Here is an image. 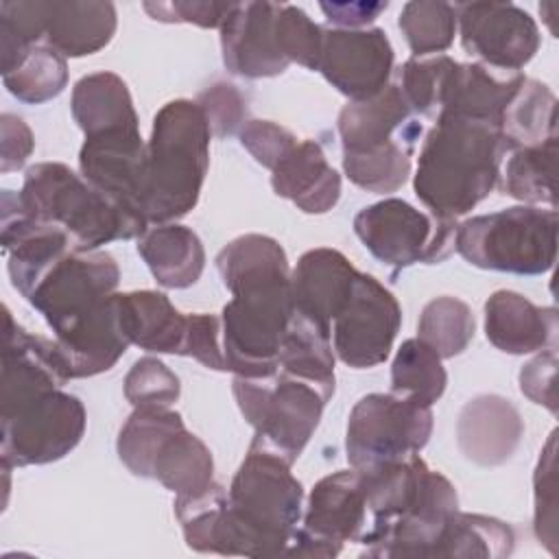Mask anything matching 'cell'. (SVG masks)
<instances>
[{
    "mask_svg": "<svg viewBox=\"0 0 559 559\" xmlns=\"http://www.w3.org/2000/svg\"><path fill=\"white\" fill-rule=\"evenodd\" d=\"M214 262L231 293L221 312L227 371L242 378L273 376L295 312L286 251L271 236L245 234L227 242Z\"/></svg>",
    "mask_w": 559,
    "mask_h": 559,
    "instance_id": "cell-1",
    "label": "cell"
},
{
    "mask_svg": "<svg viewBox=\"0 0 559 559\" xmlns=\"http://www.w3.org/2000/svg\"><path fill=\"white\" fill-rule=\"evenodd\" d=\"M118 280L109 253L70 249L26 295L52 328L72 378L109 371L129 347L114 306Z\"/></svg>",
    "mask_w": 559,
    "mask_h": 559,
    "instance_id": "cell-2",
    "label": "cell"
},
{
    "mask_svg": "<svg viewBox=\"0 0 559 559\" xmlns=\"http://www.w3.org/2000/svg\"><path fill=\"white\" fill-rule=\"evenodd\" d=\"M371 526L358 539L365 557H430L448 518L459 511L454 485L419 454L358 469Z\"/></svg>",
    "mask_w": 559,
    "mask_h": 559,
    "instance_id": "cell-3",
    "label": "cell"
},
{
    "mask_svg": "<svg viewBox=\"0 0 559 559\" xmlns=\"http://www.w3.org/2000/svg\"><path fill=\"white\" fill-rule=\"evenodd\" d=\"M304 504L301 483L273 450L251 441L223 513L212 533V550L240 557H286Z\"/></svg>",
    "mask_w": 559,
    "mask_h": 559,
    "instance_id": "cell-4",
    "label": "cell"
},
{
    "mask_svg": "<svg viewBox=\"0 0 559 559\" xmlns=\"http://www.w3.org/2000/svg\"><path fill=\"white\" fill-rule=\"evenodd\" d=\"M504 153L496 124L439 116L417 157L415 194L430 214L459 218L493 192Z\"/></svg>",
    "mask_w": 559,
    "mask_h": 559,
    "instance_id": "cell-5",
    "label": "cell"
},
{
    "mask_svg": "<svg viewBox=\"0 0 559 559\" xmlns=\"http://www.w3.org/2000/svg\"><path fill=\"white\" fill-rule=\"evenodd\" d=\"M210 138L207 120L194 100L177 98L155 114L144 177L148 223H175L197 205L210 166Z\"/></svg>",
    "mask_w": 559,
    "mask_h": 559,
    "instance_id": "cell-6",
    "label": "cell"
},
{
    "mask_svg": "<svg viewBox=\"0 0 559 559\" xmlns=\"http://www.w3.org/2000/svg\"><path fill=\"white\" fill-rule=\"evenodd\" d=\"M17 201L33 218L61 227L79 251H96L111 240L140 238L148 229L144 218L118 207L61 162L31 166Z\"/></svg>",
    "mask_w": 559,
    "mask_h": 559,
    "instance_id": "cell-7",
    "label": "cell"
},
{
    "mask_svg": "<svg viewBox=\"0 0 559 559\" xmlns=\"http://www.w3.org/2000/svg\"><path fill=\"white\" fill-rule=\"evenodd\" d=\"M454 249L474 266L513 275L548 273L557 258V210L513 205L456 225Z\"/></svg>",
    "mask_w": 559,
    "mask_h": 559,
    "instance_id": "cell-8",
    "label": "cell"
},
{
    "mask_svg": "<svg viewBox=\"0 0 559 559\" xmlns=\"http://www.w3.org/2000/svg\"><path fill=\"white\" fill-rule=\"evenodd\" d=\"M234 397L253 426V441L295 463L314 435L330 395L317 384L275 371L266 378H234Z\"/></svg>",
    "mask_w": 559,
    "mask_h": 559,
    "instance_id": "cell-9",
    "label": "cell"
},
{
    "mask_svg": "<svg viewBox=\"0 0 559 559\" xmlns=\"http://www.w3.org/2000/svg\"><path fill=\"white\" fill-rule=\"evenodd\" d=\"M2 463L44 465L70 454L85 432V406L61 386L0 400Z\"/></svg>",
    "mask_w": 559,
    "mask_h": 559,
    "instance_id": "cell-10",
    "label": "cell"
},
{
    "mask_svg": "<svg viewBox=\"0 0 559 559\" xmlns=\"http://www.w3.org/2000/svg\"><path fill=\"white\" fill-rule=\"evenodd\" d=\"M365 249L395 271L411 264H437L454 251L456 218L426 214L404 199H384L354 216Z\"/></svg>",
    "mask_w": 559,
    "mask_h": 559,
    "instance_id": "cell-11",
    "label": "cell"
},
{
    "mask_svg": "<svg viewBox=\"0 0 559 559\" xmlns=\"http://www.w3.org/2000/svg\"><path fill=\"white\" fill-rule=\"evenodd\" d=\"M432 411L393 393H369L349 413L345 450L349 467L367 469L419 454L432 435Z\"/></svg>",
    "mask_w": 559,
    "mask_h": 559,
    "instance_id": "cell-12",
    "label": "cell"
},
{
    "mask_svg": "<svg viewBox=\"0 0 559 559\" xmlns=\"http://www.w3.org/2000/svg\"><path fill=\"white\" fill-rule=\"evenodd\" d=\"M400 323L402 308L393 293L358 271L347 304L332 321V349L347 367H376L386 360Z\"/></svg>",
    "mask_w": 559,
    "mask_h": 559,
    "instance_id": "cell-13",
    "label": "cell"
},
{
    "mask_svg": "<svg viewBox=\"0 0 559 559\" xmlns=\"http://www.w3.org/2000/svg\"><path fill=\"white\" fill-rule=\"evenodd\" d=\"M456 28L467 55L483 63L518 72L539 48L535 20L513 2H461L454 4Z\"/></svg>",
    "mask_w": 559,
    "mask_h": 559,
    "instance_id": "cell-14",
    "label": "cell"
},
{
    "mask_svg": "<svg viewBox=\"0 0 559 559\" xmlns=\"http://www.w3.org/2000/svg\"><path fill=\"white\" fill-rule=\"evenodd\" d=\"M393 61L382 28H328L317 70L349 100H367L389 85Z\"/></svg>",
    "mask_w": 559,
    "mask_h": 559,
    "instance_id": "cell-15",
    "label": "cell"
},
{
    "mask_svg": "<svg viewBox=\"0 0 559 559\" xmlns=\"http://www.w3.org/2000/svg\"><path fill=\"white\" fill-rule=\"evenodd\" d=\"M79 168L83 179H87L118 207L146 221V144L140 135V127L87 135L79 151Z\"/></svg>",
    "mask_w": 559,
    "mask_h": 559,
    "instance_id": "cell-16",
    "label": "cell"
},
{
    "mask_svg": "<svg viewBox=\"0 0 559 559\" xmlns=\"http://www.w3.org/2000/svg\"><path fill=\"white\" fill-rule=\"evenodd\" d=\"M277 13L275 2H231L218 28L223 63L231 74L269 79L290 66L280 46Z\"/></svg>",
    "mask_w": 559,
    "mask_h": 559,
    "instance_id": "cell-17",
    "label": "cell"
},
{
    "mask_svg": "<svg viewBox=\"0 0 559 559\" xmlns=\"http://www.w3.org/2000/svg\"><path fill=\"white\" fill-rule=\"evenodd\" d=\"M343 153H369L391 142L415 144L421 122L406 105L397 85H386L367 100H349L338 114Z\"/></svg>",
    "mask_w": 559,
    "mask_h": 559,
    "instance_id": "cell-18",
    "label": "cell"
},
{
    "mask_svg": "<svg viewBox=\"0 0 559 559\" xmlns=\"http://www.w3.org/2000/svg\"><path fill=\"white\" fill-rule=\"evenodd\" d=\"M356 275L354 264L336 249L306 251L290 271L295 310L332 334V321L347 304Z\"/></svg>",
    "mask_w": 559,
    "mask_h": 559,
    "instance_id": "cell-19",
    "label": "cell"
},
{
    "mask_svg": "<svg viewBox=\"0 0 559 559\" xmlns=\"http://www.w3.org/2000/svg\"><path fill=\"white\" fill-rule=\"evenodd\" d=\"M524 435L520 411L502 395L485 393L463 404L456 419L461 454L483 467L507 463Z\"/></svg>",
    "mask_w": 559,
    "mask_h": 559,
    "instance_id": "cell-20",
    "label": "cell"
},
{
    "mask_svg": "<svg viewBox=\"0 0 559 559\" xmlns=\"http://www.w3.org/2000/svg\"><path fill=\"white\" fill-rule=\"evenodd\" d=\"M301 528L341 550L345 542L362 537L367 531V500L358 469L334 472L312 487Z\"/></svg>",
    "mask_w": 559,
    "mask_h": 559,
    "instance_id": "cell-21",
    "label": "cell"
},
{
    "mask_svg": "<svg viewBox=\"0 0 559 559\" xmlns=\"http://www.w3.org/2000/svg\"><path fill=\"white\" fill-rule=\"evenodd\" d=\"M557 310L539 308L513 290H496L485 301L487 341L504 354H533L552 345Z\"/></svg>",
    "mask_w": 559,
    "mask_h": 559,
    "instance_id": "cell-22",
    "label": "cell"
},
{
    "mask_svg": "<svg viewBox=\"0 0 559 559\" xmlns=\"http://www.w3.org/2000/svg\"><path fill=\"white\" fill-rule=\"evenodd\" d=\"M271 186L277 197L293 201L306 214H325L341 199V175L314 140L295 144L271 170Z\"/></svg>",
    "mask_w": 559,
    "mask_h": 559,
    "instance_id": "cell-23",
    "label": "cell"
},
{
    "mask_svg": "<svg viewBox=\"0 0 559 559\" xmlns=\"http://www.w3.org/2000/svg\"><path fill=\"white\" fill-rule=\"evenodd\" d=\"M114 306L129 345L133 343L146 352L183 356L188 314H181L164 293H116Z\"/></svg>",
    "mask_w": 559,
    "mask_h": 559,
    "instance_id": "cell-24",
    "label": "cell"
},
{
    "mask_svg": "<svg viewBox=\"0 0 559 559\" xmlns=\"http://www.w3.org/2000/svg\"><path fill=\"white\" fill-rule=\"evenodd\" d=\"M118 26L116 7L103 0L48 2L46 44L63 57H85L105 48Z\"/></svg>",
    "mask_w": 559,
    "mask_h": 559,
    "instance_id": "cell-25",
    "label": "cell"
},
{
    "mask_svg": "<svg viewBox=\"0 0 559 559\" xmlns=\"http://www.w3.org/2000/svg\"><path fill=\"white\" fill-rule=\"evenodd\" d=\"M138 253L164 288H188L205 266L201 238L186 225L162 223L138 238Z\"/></svg>",
    "mask_w": 559,
    "mask_h": 559,
    "instance_id": "cell-26",
    "label": "cell"
},
{
    "mask_svg": "<svg viewBox=\"0 0 559 559\" xmlns=\"http://www.w3.org/2000/svg\"><path fill=\"white\" fill-rule=\"evenodd\" d=\"M522 76V72H511L509 79H498L483 63H456L439 116H461L498 127Z\"/></svg>",
    "mask_w": 559,
    "mask_h": 559,
    "instance_id": "cell-27",
    "label": "cell"
},
{
    "mask_svg": "<svg viewBox=\"0 0 559 559\" xmlns=\"http://www.w3.org/2000/svg\"><path fill=\"white\" fill-rule=\"evenodd\" d=\"M70 109L87 135L140 127L127 83L114 72H94L76 81Z\"/></svg>",
    "mask_w": 559,
    "mask_h": 559,
    "instance_id": "cell-28",
    "label": "cell"
},
{
    "mask_svg": "<svg viewBox=\"0 0 559 559\" xmlns=\"http://www.w3.org/2000/svg\"><path fill=\"white\" fill-rule=\"evenodd\" d=\"M498 131L504 148L511 153L557 138V98L550 87L531 76H522L500 116Z\"/></svg>",
    "mask_w": 559,
    "mask_h": 559,
    "instance_id": "cell-29",
    "label": "cell"
},
{
    "mask_svg": "<svg viewBox=\"0 0 559 559\" xmlns=\"http://www.w3.org/2000/svg\"><path fill=\"white\" fill-rule=\"evenodd\" d=\"M280 371L295 378L308 380L323 389L330 397L334 395V349L332 334L297 310L290 317L286 334L280 347Z\"/></svg>",
    "mask_w": 559,
    "mask_h": 559,
    "instance_id": "cell-30",
    "label": "cell"
},
{
    "mask_svg": "<svg viewBox=\"0 0 559 559\" xmlns=\"http://www.w3.org/2000/svg\"><path fill=\"white\" fill-rule=\"evenodd\" d=\"M515 535L502 520L454 511L441 528L430 557L500 559L513 552Z\"/></svg>",
    "mask_w": 559,
    "mask_h": 559,
    "instance_id": "cell-31",
    "label": "cell"
},
{
    "mask_svg": "<svg viewBox=\"0 0 559 559\" xmlns=\"http://www.w3.org/2000/svg\"><path fill=\"white\" fill-rule=\"evenodd\" d=\"M151 478L159 480L175 496L199 491L214 480L212 452L183 426L159 445L153 459Z\"/></svg>",
    "mask_w": 559,
    "mask_h": 559,
    "instance_id": "cell-32",
    "label": "cell"
},
{
    "mask_svg": "<svg viewBox=\"0 0 559 559\" xmlns=\"http://www.w3.org/2000/svg\"><path fill=\"white\" fill-rule=\"evenodd\" d=\"M557 138H548L542 144L524 146L511 153L504 173L502 190L504 194L526 203V205H548L557 207Z\"/></svg>",
    "mask_w": 559,
    "mask_h": 559,
    "instance_id": "cell-33",
    "label": "cell"
},
{
    "mask_svg": "<svg viewBox=\"0 0 559 559\" xmlns=\"http://www.w3.org/2000/svg\"><path fill=\"white\" fill-rule=\"evenodd\" d=\"M441 356L421 338H406L391 365V393L419 406H432L445 391Z\"/></svg>",
    "mask_w": 559,
    "mask_h": 559,
    "instance_id": "cell-34",
    "label": "cell"
},
{
    "mask_svg": "<svg viewBox=\"0 0 559 559\" xmlns=\"http://www.w3.org/2000/svg\"><path fill=\"white\" fill-rule=\"evenodd\" d=\"M183 426L181 415L170 408H133L118 432L116 450L120 461L131 474L151 478L153 459L159 445Z\"/></svg>",
    "mask_w": 559,
    "mask_h": 559,
    "instance_id": "cell-35",
    "label": "cell"
},
{
    "mask_svg": "<svg viewBox=\"0 0 559 559\" xmlns=\"http://www.w3.org/2000/svg\"><path fill=\"white\" fill-rule=\"evenodd\" d=\"M2 81L17 100L39 105L63 92L68 85V63L66 57L48 44H37L11 72L2 74Z\"/></svg>",
    "mask_w": 559,
    "mask_h": 559,
    "instance_id": "cell-36",
    "label": "cell"
},
{
    "mask_svg": "<svg viewBox=\"0 0 559 559\" xmlns=\"http://www.w3.org/2000/svg\"><path fill=\"white\" fill-rule=\"evenodd\" d=\"M474 330L472 308L450 295L430 299L417 321V338L430 345L441 358H454L465 352L474 338Z\"/></svg>",
    "mask_w": 559,
    "mask_h": 559,
    "instance_id": "cell-37",
    "label": "cell"
},
{
    "mask_svg": "<svg viewBox=\"0 0 559 559\" xmlns=\"http://www.w3.org/2000/svg\"><path fill=\"white\" fill-rule=\"evenodd\" d=\"M413 148L415 144L408 142H391L369 153H343V170L352 183L367 192H395L411 175Z\"/></svg>",
    "mask_w": 559,
    "mask_h": 559,
    "instance_id": "cell-38",
    "label": "cell"
},
{
    "mask_svg": "<svg viewBox=\"0 0 559 559\" xmlns=\"http://www.w3.org/2000/svg\"><path fill=\"white\" fill-rule=\"evenodd\" d=\"M397 24L408 48L419 59L452 46L456 35V11L450 2L413 0L404 4Z\"/></svg>",
    "mask_w": 559,
    "mask_h": 559,
    "instance_id": "cell-39",
    "label": "cell"
},
{
    "mask_svg": "<svg viewBox=\"0 0 559 559\" xmlns=\"http://www.w3.org/2000/svg\"><path fill=\"white\" fill-rule=\"evenodd\" d=\"M456 63L448 55H437L428 59L413 57L402 66L397 87L413 114L426 118L439 116Z\"/></svg>",
    "mask_w": 559,
    "mask_h": 559,
    "instance_id": "cell-40",
    "label": "cell"
},
{
    "mask_svg": "<svg viewBox=\"0 0 559 559\" xmlns=\"http://www.w3.org/2000/svg\"><path fill=\"white\" fill-rule=\"evenodd\" d=\"M227 502L223 485L212 480L207 487L175 496V515L181 524L186 544L197 552L212 550V533Z\"/></svg>",
    "mask_w": 559,
    "mask_h": 559,
    "instance_id": "cell-41",
    "label": "cell"
},
{
    "mask_svg": "<svg viewBox=\"0 0 559 559\" xmlns=\"http://www.w3.org/2000/svg\"><path fill=\"white\" fill-rule=\"evenodd\" d=\"M179 393V378L153 356L135 360L124 378V397L133 408H170Z\"/></svg>",
    "mask_w": 559,
    "mask_h": 559,
    "instance_id": "cell-42",
    "label": "cell"
},
{
    "mask_svg": "<svg viewBox=\"0 0 559 559\" xmlns=\"http://www.w3.org/2000/svg\"><path fill=\"white\" fill-rule=\"evenodd\" d=\"M557 430L550 432L546 445L539 452V461L533 474V528L552 555L557 552Z\"/></svg>",
    "mask_w": 559,
    "mask_h": 559,
    "instance_id": "cell-43",
    "label": "cell"
},
{
    "mask_svg": "<svg viewBox=\"0 0 559 559\" xmlns=\"http://www.w3.org/2000/svg\"><path fill=\"white\" fill-rule=\"evenodd\" d=\"M280 46L288 63H299L308 70L319 68L323 28L295 4H280L277 13Z\"/></svg>",
    "mask_w": 559,
    "mask_h": 559,
    "instance_id": "cell-44",
    "label": "cell"
},
{
    "mask_svg": "<svg viewBox=\"0 0 559 559\" xmlns=\"http://www.w3.org/2000/svg\"><path fill=\"white\" fill-rule=\"evenodd\" d=\"M194 103L201 107L207 120V127L216 138H227L238 133L242 124L249 120L245 94L236 85L225 81H218L207 90H203Z\"/></svg>",
    "mask_w": 559,
    "mask_h": 559,
    "instance_id": "cell-45",
    "label": "cell"
},
{
    "mask_svg": "<svg viewBox=\"0 0 559 559\" xmlns=\"http://www.w3.org/2000/svg\"><path fill=\"white\" fill-rule=\"evenodd\" d=\"M240 144L251 153V157L264 168L273 170L297 144V138L282 124L271 120L249 118L238 131Z\"/></svg>",
    "mask_w": 559,
    "mask_h": 559,
    "instance_id": "cell-46",
    "label": "cell"
},
{
    "mask_svg": "<svg viewBox=\"0 0 559 559\" xmlns=\"http://www.w3.org/2000/svg\"><path fill=\"white\" fill-rule=\"evenodd\" d=\"M183 356L199 360L207 369L227 371L223 343H221V317L205 314V312L188 314Z\"/></svg>",
    "mask_w": 559,
    "mask_h": 559,
    "instance_id": "cell-47",
    "label": "cell"
},
{
    "mask_svg": "<svg viewBox=\"0 0 559 559\" xmlns=\"http://www.w3.org/2000/svg\"><path fill=\"white\" fill-rule=\"evenodd\" d=\"M142 9L157 22H186L201 28H221L231 2H199V0H175V2H144Z\"/></svg>",
    "mask_w": 559,
    "mask_h": 559,
    "instance_id": "cell-48",
    "label": "cell"
},
{
    "mask_svg": "<svg viewBox=\"0 0 559 559\" xmlns=\"http://www.w3.org/2000/svg\"><path fill=\"white\" fill-rule=\"evenodd\" d=\"M557 352L550 347L535 358H531L520 369V391L535 404L546 406L552 415H557Z\"/></svg>",
    "mask_w": 559,
    "mask_h": 559,
    "instance_id": "cell-49",
    "label": "cell"
},
{
    "mask_svg": "<svg viewBox=\"0 0 559 559\" xmlns=\"http://www.w3.org/2000/svg\"><path fill=\"white\" fill-rule=\"evenodd\" d=\"M35 148L28 124L15 114L0 116V170L11 173L24 166Z\"/></svg>",
    "mask_w": 559,
    "mask_h": 559,
    "instance_id": "cell-50",
    "label": "cell"
},
{
    "mask_svg": "<svg viewBox=\"0 0 559 559\" xmlns=\"http://www.w3.org/2000/svg\"><path fill=\"white\" fill-rule=\"evenodd\" d=\"M319 7L328 22L343 28H362L386 11L389 2H321Z\"/></svg>",
    "mask_w": 559,
    "mask_h": 559,
    "instance_id": "cell-51",
    "label": "cell"
}]
</instances>
